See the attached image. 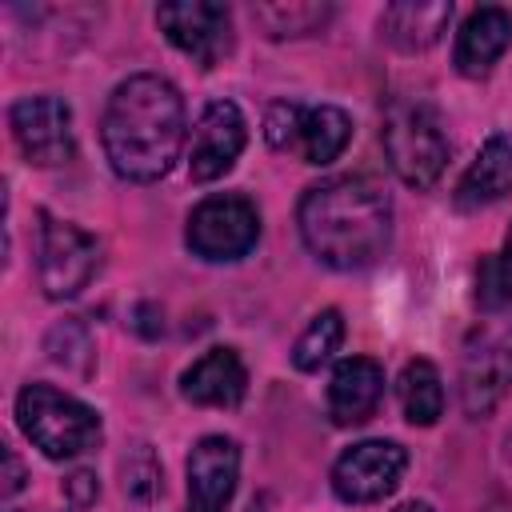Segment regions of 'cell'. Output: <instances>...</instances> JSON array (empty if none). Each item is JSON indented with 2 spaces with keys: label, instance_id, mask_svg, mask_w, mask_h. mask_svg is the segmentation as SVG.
I'll return each mask as SVG.
<instances>
[{
  "label": "cell",
  "instance_id": "1",
  "mask_svg": "<svg viewBox=\"0 0 512 512\" xmlns=\"http://www.w3.org/2000/svg\"><path fill=\"white\" fill-rule=\"evenodd\" d=\"M100 140L112 172L132 184H152L172 172L184 148V96L156 72L128 76L112 88L100 120Z\"/></svg>",
  "mask_w": 512,
  "mask_h": 512
},
{
  "label": "cell",
  "instance_id": "2",
  "mask_svg": "<svg viewBox=\"0 0 512 512\" xmlns=\"http://www.w3.org/2000/svg\"><path fill=\"white\" fill-rule=\"evenodd\" d=\"M296 224L304 248L320 264L336 272H360L388 252L392 204L368 176H332L300 196Z\"/></svg>",
  "mask_w": 512,
  "mask_h": 512
},
{
  "label": "cell",
  "instance_id": "3",
  "mask_svg": "<svg viewBox=\"0 0 512 512\" xmlns=\"http://www.w3.org/2000/svg\"><path fill=\"white\" fill-rule=\"evenodd\" d=\"M16 424L48 460L84 456L104 436L96 408H88L84 400L60 392L52 384H28L16 396Z\"/></svg>",
  "mask_w": 512,
  "mask_h": 512
},
{
  "label": "cell",
  "instance_id": "4",
  "mask_svg": "<svg viewBox=\"0 0 512 512\" xmlns=\"http://www.w3.org/2000/svg\"><path fill=\"white\" fill-rule=\"evenodd\" d=\"M384 152L392 172L408 188H432L448 164V136L440 132V120L420 100H392L380 128Z\"/></svg>",
  "mask_w": 512,
  "mask_h": 512
},
{
  "label": "cell",
  "instance_id": "5",
  "mask_svg": "<svg viewBox=\"0 0 512 512\" xmlns=\"http://www.w3.org/2000/svg\"><path fill=\"white\" fill-rule=\"evenodd\" d=\"M256 240H260V212L248 196L236 192L200 200L184 228V244L192 248V256L208 264H232L248 256Z\"/></svg>",
  "mask_w": 512,
  "mask_h": 512
},
{
  "label": "cell",
  "instance_id": "6",
  "mask_svg": "<svg viewBox=\"0 0 512 512\" xmlns=\"http://www.w3.org/2000/svg\"><path fill=\"white\" fill-rule=\"evenodd\" d=\"M40 288L48 300H68L76 292L88 288V280L100 268V244L96 236H88L84 228L56 220V216H40Z\"/></svg>",
  "mask_w": 512,
  "mask_h": 512
},
{
  "label": "cell",
  "instance_id": "7",
  "mask_svg": "<svg viewBox=\"0 0 512 512\" xmlns=\"http://www.w3.org/2000/svg\"><path fill=\"white\" fill-rule=\"evenodd\" d=\"M408 452L396 440H360L332 464V492L344 504H376L400 488Z\"/></svg>",
  "mask_w": 512,
  "mask_h": 512
},
{
  "label": "cell",
  "instance_id": "8",
  "mask_svg": "<svg viewBox=\"0 0 512 512\" xmlns=\"http://www.w3.org/2000/svg\"><path fill=\"white\" fill-rule=\"evenodd\" d=\"M12 136L24 152L28 164L36 168H56L68 164L76 152L72 136V108L60 96H24L8 108Z\"/></svg>",
  "mask_w": 512,
  "mask_h": 512
},
{
  "label": "cell",
  "instance_id": "9",
  "mask_svg": "<svg viewBox=\"0 0 512 512\" xmlns=\"http://www.w3.org/2000/svg\"><path fill=\"white\" fill-rule=\"evenodd\" d=\"M156 24L200 68L220 64L228 56V48H232V12H228V4H212V0L160 4L156 8Z\"/></svg>",
  "mask_w": 512,
  "mask_h": 512
},
{
  "label": "cell",
  "instance_id": "10",
  "mask_svg": "<svg viewBox=\"0 0 512 512\" xmlns=\"http://www.w3.org/2000/svg\"><path fill=\"white\" fill-rule=\"evenodd\" d=\"M248 144V120L232 100H212L204 104L196 132H192V152H188V176L196 184H212L224 172H232L236 156Z\"/></svg>",
  "mask_w": 512,
  "mask_h": 512
},
{
  "label": "cell",
  "instance_id": "11",
  "mask_svg": "<svg viewBox=\"0 0 512 512\" xmlns=\"http://www.w3.org/2000/svg\"><path fill=\"white\" fill-rule=\"evenodd\" d=\"M512 388V324L488 332L476 348H468L460 368V404L468 416H484Z\"/></svg>",
  "mask_w": 512,
  "mask_h": 512
},
{
  "label": "cell",
  "instance_id": "12",
  "mask_svg": "<svg viewBox=\"0 0 512 512\" xmlns=\"http://www.w3.org/2000/svg\"><path fill=\"white\" fill-rule=\"evenodd\" d=\"M240 480V448L228 436L196 440L188 456V512H224Z\"/></svg>",
  "mask_w": 512,
  "mask_h": 512
},
{
  "label": "cell",
  "instance_id": "13",
  "mask_svg": "<svg viewBox=\"0 0 512 512\" xmlns=\"http://www.w3.org/2000/svg\"><path fill=\"white\" fill-rule=\"evenodd\" d=\"M508 44H512V12L500 4H484L460 24L452 64L460 76L484 80L496 68V60L508 52Z\"/></svg>",
  "mask_w": 512,
  "mask_h": 512
},
{
  "label": "cell",
  "instance_id": "14",
  "mask_svg": "<svg viewBox=\"0 0 512 512\" xmlns=\"http://www.w3.org/2000/svg\"><path fill=\"white\" fill-rule=\"evenodd\" d=\"M384 396V368L372 356H348L328 380V416L336 428L364 424Z\"/></svg>",
  "mask_w": 512,
  "mask_h": 512
},
{
  "label": "cell",
  "instance_id": "15",
  "mask_svg": "<svg viewBox=\"0 0 512 512\" xmlns=\"http://www.w3.org/2000/svg\"><path fill=\"white\" fill-rule=\"evenodd\" d=\"M248 392V368L236 348H208L184 376L180 396L200 408H236Z\"/></svg>",
  "mask_w": 512,
  "mask_h": 512
},
{
  "label": "cell",
  "instance_id": "16",
  "mask_svg": "<svg viewBox=\"0 0 512 512\" xmlns=\"http://www.w3.org/2000/svg\"><path fill=\"white\" fill-rule=\"evenodd\" d=\"M448 20H452L448 0H432V4L400 0V4H388L380 12V36L400 52H424L444 36Z\"/></svg>",
  "mask_w": 512,
  "mask_h": 512
},
{
  "label": "cell",
  "instance_id": "17",
  "mask_svg": "<svg viewBox=\"0 0 512 512\" xmlns=\"http://www.w3.org/2000/svg\"><path fill=\"white\" fill-rule=\"evenodd\" d=\"M504 192H512V140L492 136L480 156L468 164V172L456 184V208L472 212L484 204H496Z\"/></svg>",
  "mask_w": 512,
  "mask_h": 512
},
{
  "label": "cell",
  "instance_id": "18",
  "mask_svg": "<svg viewBox=\"0 0 512 512\" xmlns=\"http://www.w3.org/2000/svg\"><path fill=\"white\" fill-rule=\"evenodd\" d=\"M352 140V116L336 104H320V108H304L300 116V136L296 148L308 164H332Z\"/></svg>",
  "mask_w": 512,
  "mask_h": 512
},
{
  "label": "cell",
  "instance_id": "19",
  "mask_svg": "<svg viewBox=\"0 0 512 512\" xmlns=\"http://www.w3.org/2000/svg\"><path fill=\"white\" fill-rule=\"evenodd\" d=\"M396 396H400V408H404L408 424L428 428V424H436L444 416V380H440L432 360H408L400 368Z\"/></svg>",
  "mask_w": 512,
  "mask_h": 512
},
{
  "label": "cell",
  "instance_id": "20",
  "mask_svg": "<svg viewBox=\"0 0 512 512\" xmlns=\"http://www.w3.org/2000/svg\"><path fill=\"white\" fill-rule=\"evenodd\" d=\"M340 340H344V316L336 308H324V312L312 316V324L292 344V364L300 372H316L320 364L332 360V352L340 348Z\"/></svg>",
  "mask_w": 512,
  "mask_h": 512
},
{
  "label": "cell",
  "instance_id": "21",
  "mask_svg": "<svg viewBox=\"0 0 512 512\" xmlns=\"http://www.w3.org/2000/svg\"><path fill=\"white\" fill-rule=\"evenodd\" d=\"M332 16V4H256L252 20L264 28V36H308L320 32Z\"/></svg>",
  "mask_w": 512,
  "mask_h": 512
},
{
  "label": "cell",
  "instance_id": "22",
  "mask_svg": "<svg viewBox=\"0 0 512 512\" xmlns=\"http://www.w3.org/2000/svg\"><path fill=\"white\" fill-rule=\"evenodd\" d=\"M476 304L488 312L512 308V228L496 256H484L476 268Z\"/></svg>",
  "mask_w": 512,
  "mask_h": 512
},
{
  "label": "cell",
  "instance_id": "23",
  "mask_svg": "<svg viewBox=\"0 0 512 512\" xmlns=\"http://www.w3.org/2000/svg\"><path fill=\"white\" fill-rule=\"evenodd\" d=\"M300 116L304 108L300 104H288V100H276L264 116V140L272 148H296V136H300Z\"/></svg>",
  "mask_w": 512,
  "mask_h": 512
},
{
  "label": "cell",
  "instance_id": "24",
  "mask_svg": "<svg viewBox=\"0 0 512 512\" xmlns=\"http://www.w3.org/2000/svg\"><path fill=\"white\" fill-rule=\"evenodd\" d=\"M156 488H160V472H156L152 452H144V468H136V460L124 464V492H128V496H136V500L144 504V500L156 496Z\"/></svg>",
  "mask_w": 512,
  "mask_h": 512
},
{
  "label": "cell",
  "instance_id": "25",
  "mask_svg": "<svg viewBox=\"0 0 512 512\" xmlns=\"http://www.w3.org/2000/svg\"><path fill=\"white\" fill-rule=\"evenodd\" d=\"M0 456H4V476H0L4 484H0V496H16V492L24 488V464L16 460V452H12V448H4Z\"/></svg>",
  "mask_w": 512,
  "mask_h": 512
},
{
  "label": "cell",
  "instance_id": "26",
  "mask_svg": "<svg viewBox=\"0 0 512 512\" xmlns=\"http://www.w3.org/2000/svg\"><path fill=\"white\" fill-rule=\"evenodd\" d=\"M68 496H72L76 504H88V500L96 496V480H92V472H76V476L68 480Z\"/></svg>",
  "mask_w": 512,
  "mask_h": 512
},
{
  "label": "cell",
  "instance_id": "27",
  "mask_svg": "<svg viewBox=\"0 0 512 512\" xmlns=\"http://www.w3.org/2000/svg\"><path fill=\"white\" fill-rule=\"evenodd\" d=\"M396 512H436L432 504H420V500H412V504H400Z\"/></svg>",
  "mask_w": 512,
  "mask_h": 512
},
{
  "label": "cell",
  "instance_id": "28",
  "mask_svg": "<svg viewBox=\"0 0 512 512\" xmlns=\"http://www.w3.org/2000/svg\"><path fill=\"white\" fill-rule=\"evenodd\" d=\"M12 512H16V508H12Z\"/></svg>",
  "mask_w": 512,
  "mask_h": 512
}]
</instances>
